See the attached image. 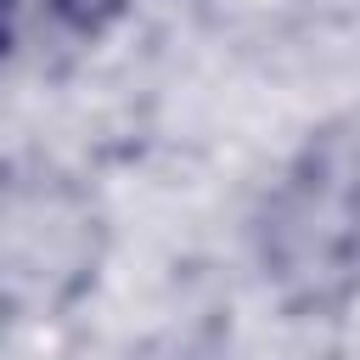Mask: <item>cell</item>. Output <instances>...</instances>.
<instances>
[{
  "instance_id": "1",
  "label": "cell",
  "mask_w": 360,
  "mask_h": 360,
  "mask_svg": "<svg viewBox=\"0 0 360 360\" xmlns=\"http://www.w3.org/2000/svg\"><path fill=\"white\" fill-rule=\"evenodd\" d=\"M264 264L298 304H343L360 287V146H315L270 197Z\"/></svg>"
},
{
  "instance_id": "2",
  "label": "cell",
  "mask_w": 360,
  "mask_h": 360,
  "mask_svg": "<svg viewBox=\"0 0 360 360\" xmlns=\"http://www.w3.org/2000/svg\"><path fill=\"white\" fill-rule=\"evenodd\" d=\"M56 6H62V17H68V22H79V28H96V22L118 17L129 0H56Z\"/></svg>"
}]
</instances>
